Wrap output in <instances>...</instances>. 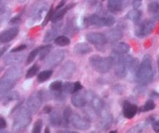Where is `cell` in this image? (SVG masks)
Segmentation results:
<instances>
[{"mask_svg":"<svg viewBox=\"0 0 159 133\" xmlns=\"http://www.w3.org/2000/svg\"><path fill=\"white\" fill-rule=\"evenodd\" d=\"M116 59L113 58L114 62H116V67H115V75L120 79L126 77L127 74V68L125 64L123 62V59L120 55H116Z\"/></svg>","mask_w":159,"mask_h":133,"instance_id":"obj_13","label":"cell"},{"mask_svg":"<svg viewBox=\"0 0 159 133\" xmlns=\"http://www.w3.org/2000/svg\"><path fill=\"white\" fill-rule=\"evenodd\" d=\"M42 127H43V121L41 119H38L36 121V122L34 123V127H33V131L34 133H40L41 132Z\"/></svg>","mask_w":159,"mask_h":133,"instance_id":"obj_38","label":"cell"},{"mask_svg":"<svg viewBox=\"0 0 159 133\" xmlns=\"http://www.w3.org/2000/svg\"><path fill=\"white\" fill-rule=\"evenodd\" d=\"M49 121L53 126H59L61 125L62 122L61 117L59 115L58 112H56V111H54V112L51 111L49 117Z\"/></svg>","mask_w":159,"mask_h":133,"instance_id":"obj_26","label":"cell"},{"mask_svg":"<svg viewBox=\"0 0 159 133\" xmlns=\"http://www.w3.org/2000/svg\"><path fill=\"white\" fill-rule=\"evenodd\" d=\"M62 87L61 81H54L50 84V90L53 92H60Z\"/></svg>","mask_w":159,"mask_h":133,"instance_id":"obj_37","label":"cell"},{"mask_svg":"<svg viewBox=\"0 0 159 133\" xmlns=\"http://www.w3.org/2000/svg\"><path fill=\"white\" fill-rule=\"evenodd\" d=\"M155 108V103L153 100H148L145 102L143 107L140 108V112H147L150 111L154 110Z\"/></svg>","mask_w":159,"mask_h":133,"instance_id":"obj_29","label":"cell"},{"mask_svg":"<svg viewBox=\"0 0 159 133\" xmlns=\"http://www.w3.org/2000/svg\"><path fill=\"white\" fill-rule=\"evenodd\" d=\"M75 6V3H71V4L68 5L66 7L57 9V11H56L55 12H53L52 18H51V20H52L53 23L60 22V20H62V18L64 17V16L66 14V12H68L69 9H71V8L74 7Z\"/></svg>","mask_w":159,"mask_h":133,"instance_id":"obj_19","label":"cell"},{"mask_svg":"<svg viewBox=\"0 0 159 133\" xmlns=\"http://www.w3.org/2000/svg\"><path fill=\"white\" fill-rule=\"evenodd\" d=\"M115 23V19L113 16L104 17V26H112Z\"/></svg>","mask_w":159,"mask_h":133,"instance_id":"obj_39","label":"cell"},{"mask_svg":"<svg viewBox=\"0 0 159 133\" xmlns=\"http://www.w3.org/2000/svg\"><path fill=\"white\" fill-rule=\"evenodd\" d=\"M45 132H50V130L48 128H46V130H45Z\"/></svg>","mask_w":159,"mask_h":133,"instance_id":"obj_55","label":"cell"},{"mask_svg":"<svg viewBox=\"0 0 159 133\" xmlns=\"http://www.w3.org/2000/svg\"><path fill=\"white\" fill-rule=\"evenodd\" d=\"M105 37L107 38V42L110 41L111 43H115L118 41L123 37V32L120 29H112L107 31L105 33Z\"/></svg>","mask_w":159,"mask_h":133,"instance_id":"obj_18","label":"cell"},{"mask_svg":"<svg viewBox=\"0 0 159 133\" xmlns=\"http://www.w3.org/2000/svg\"><path fill=\"white\" fill-rule=\"evenodd\" d=\"M74 51L77 55H86L92 51V48L87 43H79L74 47Z\"/></svg>","mask_w":159,"mask_h":133,"instance_id":"obj_23","label":"cell"},{"mask_svg":"<svg viewBox=\"0 0 159 133\" xmlns=\"http://www.w3.org/2000/svg\"><path fill=\"white\" fill-rule=\"evenodd\" d=\"M87 2H88L90 5H95L96 3H97L98 0H87Z\"/></svg>","mask_w":159,"mask_h":133,"instance_id":"obj_52","label":"cell"},{"mask_svg":"<svg viewBox=\"0 0 159 133\" xmlns=\"http://www.w3.org/2000/svg\"><path fill=\"white\" fill-rule=\"evenodd\" d=\"M132 129H133V130H130L129 132H141L143 129V125H138V126H135V127Z\"/></svg>","mask_w":159,"mask_h":133,"instance_id":"obj_45","label":"cell"},{"mask_svg":"<svg viewBox=\"0 0 159 133\" xmlns=\"http://www.w3.org/2000/svg\"><path fill=\"white\" fill-rule=\"evenodd\" d=\"M102 1H104V0H102Z\"/></svg>","mask_w":159,"mask_h":133,"instance_id":"obj_57","label":"cell"},{"mask_svg":"<svg viewBox=\"0 0 159 133\" xmlns=\"http://www.w3.org/2000/svg\"><path fill=\"white\" fill-rule=\"evenodd\" d=\"M54 26H53V27L51 28L49 31H47L46 34H45L44 38H43V42L45 43L51 41L57 37V34H58L59 25H57V23H54Z\"/></svg>","mask_w":159,"mask_h":133,"instance_id":"obj_22","label":"cell"},{"mask_svg":"<svg viewBox=\"0 0 159 133\" xmlns=\"http://www.w3.org/2000/svg\"><path fill=\"white\" fill-rule=\"evenodd\" d=\"M22 21L21 19V15H17L16 17H12L10 20H9V24L11 25H16V24H20Z\"/></svg>","mask_w":159,"mask_h":133,"instance_id":"obj_42","label":"cell"},{"mask_svg":"<svg viewBox=\"0 0 159 133\" xmlns=\"http://www.w3.org/2000/svg\"><path fill=\"white\" fill-rule=\"evenodd\" d=\"M6 126L7 125H6V120L3 118H2V117H0V130H2V129H6Z\"/></svg>","mask_w":159,"mask_h":133,"instance_id":"obj_48","label":"cell"},{"mask_svg":"<svg viewBox=\"0 0 159 133\" xmlns=\"http://www.w3.org/2000/svg\"><path fill=\"white\" fill-rule=\"evenodd\" d=\"M73 89V83L66 82L65 83H62L61 91L58 93H62V94H68V93H72Z\"/></svg>","mask_w":159,"mask_h":133,"instance_id":"obj_33","label":"cell"},{"mask_svg":"<svg viewBox=\"0 0 159 133\" xmlns=\"http://www.w3.org/2000/svg\"><path fill=\"white\" fill-rule=\"evenodd\" d=\"M25 59V54L18 52H11L4 58V63L7 65H16L23 62Z\"/></svg>","mask_w":159,"mask_h":133,"instance_id":"obj_14","label":"cell"},{"mask_svg":"<svg viewBox=\"0 0 159 133\" xmlns=\"http://www.w3.org/2000/svg\"><path fill=\"white\" fill-rule=\"evenodd\" d=\"M65 3H66V0H61L60 2L57 4V7H56V9H61L62 7H63L65 5Z\"/></svg>","mask_w":159,"mask_h":133,"instance_id":"obj_51","label":"cell"},{"mask_svg":"<svg viewBox=\"0 0 159 133\" xmlns=\"http://www.w3.org/2000/svg\"><path fill=\"white\" fill-rule=\"evenodd\" d=\"M9 48H10V45H6V46L0 48V59H1L3 56V55L6 52V51L9 49Z\"/></svg>","mask_w":159,"mask_h":133,"instance_id":"obj_46","label":"cell"},{"mask_svg":"<svg viewBox=\"0 0 159 133\" xmlns=\"http://www.w3.org/2000/svg\"><path fill=\"white\" fill-rule=\"evenodd\" d=\"M51 48H52V45H48L46 46H41L40 48V53H39V55H40V60H43L47 58V56L48 55V54L51 51Z\"/></svg>","mask_w":159,"mask_h":133,"instance_id":"obj_30","label":"cell"},{"mask_svg":"<svg viewBox=\"0 0 159 133\" xmlns=\"http://www.w3.org/2000/svg\"><path fill=\"white\" fill-rule=\"evenodd\" d=\"M23 73V70L20 67L13 65L8 69L4 74L0 78V101L11 91L19 79H20Z\"/></svg>","mask_w":159,"mask_h":133,"instance_id":"obj_1","label":"cell"},{"mask_svg":"<svg viewBox=\"0 0 159 133\" xmlns=\"http://www.w3.org/2000/svg\"><path fill=\"white\" fill-rule=\"evenodd\" d=\"M55 44L61 47L67 46L70 44V39L66 36H58L55 38Z\"/></svg>","mask_w":159,"mask_h":133,"instance_id":"obj_32","label":"cell"},{"mask_svg":"<svg viewBox=\"0 0 159 133\" xmlns=\"http://www.w3.org/2000/svg\"><path fill=\"white\" fill-rule=\"evenodd\" d=\"M86 39L89 43L96 47H102L107 44V40L105 35L102 33L91 32L86 35Z\"/></svg>","mask_w":159,"mask_h":133,"instance_id":"obj_9","label":"cell"},{"mask_svg":"<svg viewBox=\"0 0 159 133\" xmlns=\"http://www.w3.org/2000/svg\"><path fill=\"white\" fill-rule=\"evenodd\" d=\"M76 70V65L72 61L65 62L60 70V76L64 79H70L72 77Z\"/></svg>","mask_w":159,"mask_h":133,"instance_id":"obj_11","label":"cell"},{"mask_svg":"<svg viewBox=\"0 0 159 133\" xmlns=\"http://www.w3.org/2000/svg\"><path fill=\"white\" fill-rule=\"evenodd\" d=\"M101 119L99 121V127L100 129V130L102 131H107L108 129H110L112 124H113V115H111L109 112H102V113L101 114Z\"/></svg>","mask_w":159,"mask_h":133,"instance_id":"obj_16","label":"cell"},{"mask_svg":"<svg viewBox=\"0 0 159 133\" xmlns=\"http://www.w3.org/2000/svg\"><path fill=\"white\" fill-rule=\"evenodd\" d=\"M26 47L27 46H26V45H20V46L16 47V48H12V49L11 50V52H20V51L26 49Z\"/></svg>","mask_w":159,"mask_h":133,"instance_id":"obj_44","label":"cell"},{"mask_svg":"<svg viewBox=\"0 0 159 133\" xmlns=\"http://www.w3.org/2000/svg\"><path fill=\"white\" fill-rule=\"evenodd\" d=\"M19 34L18 27H12L0 33V45L10 42Z\"/></svg>","mask_w":159,"mask_h":133,"instance_id":"obj_12","label":"cell"},{"mask_svg":"<svg viewBox=\"0 0 159 133\" xmlns=\"http://www.w3.org/2000/svg\"><path fill=\"white\" fill-rule=\"evenodd\" d=\"M155 96L156 97H158V93H156V92L155 91H153L152 93V94H151V97H155Z\"/></svg>","mask_w":159,"mask_h":133,"instance_id":"obj_53","label":"cell"},{"mask_svg":"<svg viewBox=\"0 0 159 133\" xmlns=\"http://www.w3.org/2000/svg\"><path fill=\"white\" fill-rule=\"evenodd\" d=\"M40 48H41V47H38V48H34V50H32V51L30 52V54L28 55L27 56V59H26V65H29L31 62H33V61L36 59V57H37L39 55V53H40Z\"/></svg>","mask_w":159,"mask_h":133,"instance_id":"obj_31","label":"cell"},{"mask_svg":"<svg viewBox=\"0 0 159 133\" xmlns=\"http://www.w3.org/2000/svg\"><path fill=\"white\" fill-rule=\"evenodd\" d=\"M48 11V3L44 0H37L33 3L29 11L27 25L32 26L39 23Z\"/></svg>","mask_w":159,"mask_h":133,"instance_id":"obj_3","label":"cell"},{"mask_svg":"<svg viewBox=\"0 0 159 133\" xmlns=\"http://www.w3.org/2000/svg\"><path fill=\"white\" fill-rule=\"evenodd\" d=\"M53 74L52 70H45L39 73L37 76V81L39 83H44L51 77Z\"/></svg>","mask_w":159,"mask_h":133,"instance_id":"obj_28","label":"cell"},{"mask_svg":"<svg viewBox=\"0 0 159 133\" xmlns=\"http://www.w3.org/2000/svg\"><path fill=\"white\" fill-rule=\"evenodd\" d=\"M141 16H142L141 11H140L138 9H134V8L133 9H131V10H130L127 12L126 17H127V18L128 19V20H131L132 22L136 23L139 21Z\"/></svg>","mask_w":159,"mask_h":133,"instance_id":"obj_25","label":"cell"},{"mask_svg":"<svg viewBox=\"0 0 159 133\" xmlns=\"http://www.w3.org/2000/svg\"><path fill=\"white\" fill-rule=\"evenodd\" d=\"M70 121H71V124L75 129H79V130L85 131L90 128L89 120L85 117H82L78 114L71 115Z\"/></svg>","mask_w":159,"mask_h":133,"instance_id":"obj_8","label":"cell"},{"mask_svg":"<svg viewBox=\"0 0 159 133\" xmlns=\"http://www.w3.org/2000/svg\"><path fill=\"white\" fill-rule=\"evenodd\" d=\"M152 126H153L154 130L156 132H159V121H154L152 122Z\"/></svg>","mask_w":159,"mask_h":133,"instance_id":"obj_49","label":"cell"},{"mask_svg":"<svg viewBox=\"0 0 159 133\" xmlns=\"http://www.w3.org/2000/svg\"><path fill=\"white\" fill-rule=\"evenodd\" d=\"M53 12H54V10H53V8L51 7V8H50L49 10L48 11V13H47V15L45 16L44 20H43V23H42V26H45L47 24H48V22H49L50 20H51V18H52Z\"/></svg>","mask_w":159,"mask_h":133,"instance_id":"obj_40","label":"cell"},{"mask_svg":"<svg viewBox=\"0 0 159 133\" xmlns=\"http://www.w3.org/2000/svg\"><path fill=\"white\" fill-rule=\"evenodd\" d=\"M20 98V93L17 91H9L6 96L3 98V104L4 105H6V104H9L12 101H16V100H18Z\"/></svg>","mask_w":159,"mask_h":133,"instance_id":"obj_27","label":"cell"},{"mask_svg":"<svg viewBox=\"0 0 159 133\" xmlns=\"http://www.w3.org/2000/svg\"><path fill=\"white\" fill-rule=\"evenodd\" d=\"M17 1H18L20 3H23V2H25L26 0H17Z\"/></svg>","mask_w":159,"mask_h":133,"instance_id":"obj_54","label":"cell"},{"mask_svg":"<svg viewBox=\"0 0 159 133\" xmlns=\"http://www.w3.org/2000/svg\"><path fill=\"white\" fill-rule=\"evenodd\" d=\"M124 0H109L108 9L112 12H119L122 9Z\"/></svg>","mask_w":159,"mask_h":133,"instance_id":"obj_24","label":"cell"},{"mask_svg":"<svg viewBox=\"0 0 159 133\" xmlns=\"http://www.w3.org/2000/svg\"><path fill=\"white\" fill-rule=\"evenodd\" d=\"M117 132V131H110V133H116Z\"/></svg>","mask_w":159,"mask_h":133,"instance_id":"obj_56","label":"cell"},{"mask_svg":"<svg viewBox=\"0 0 159 133\" xmlns=\"http://www.w3.org/2000/svg\"><path fill=\"white\" fill-rule=\"evenodd\" d=\"M64 59H65V51L63 50H56L48 58L47 65L51 68H54L60 65Z\"/></svg>","mask_w":159,"mask_h":133,"instance_id":"obj_10","label":"cell"},{"mask_svg":"<svg viewBox=\"0 0 159 133\" xmlns=\"http://www.w3.org/2000/svg\"><path fill=\"white\" fill-rule=\"evenodd\" d=\"M88 101L87 93H82L79 91L73 93V96L71 97V104L75 107H84L86 105Z\"/></svg>","mask_w":159,"mask_h":133,"instance_id":"obj_15","label":"cell"},{"mask_svg":"<svg viewBox=\"0 0 159 133\" xmlns=\"http://www.w3.org/2000/svg\"><path fill=\"white\" fill-rule=\"evenodd\" d=\"M157 18L148 20H144L141 23H138L135 29V35L138 37H144L150 34L155 27V21Z\"/></svg>","mask_w":159,"mask_h":133,"instance_id":"obj_6","label":"cell"},{"mask_svg":"<svg viewBox=\"0 0 159 133\" xmlns=\"http://www.w3.org/2000/svg\"><path fill=\"white\" fill-rule=\"evenodd\" d=\"M129 51H130V46L124 42H120V43L116 44L113 49V54L120 56L127 54Z\"/></svg>","mask_w":159,"mask_h":133,"instance_id":"obj_21","label":"cell"},{"mask_svg":"<svg viewBox=\"0 0 159 133\" xmlns=\"http://www.w3.org/2000/svg\"><path fill=\"white\" fill-rule=\"evenodd\" d=\"M133 6L134 9H138L142 4V0H133Z\"/></svg>","mask_w":159,"mask_h":133,"instance_id":"obj_47","label":"cell"},{"mask_svg":"<svg viewBox=\"0 0 159 133\" xmlns=\"http://www.w3.org/2000/svg\"><path fill=\"white\" fill-rule=\"evenodd\" d=\"M89 101H91L92 107L94 109L96 113L100 115L104 111V104L102 100L94 95H92L91 97L89 98Z\"/></svg>","mask_w":159,"mask_h":133,"instance_id":"obj_20","label":"cell"},{"mask_svg":"<svg viewBox=\"0 0 159 133\" xmlns=\"http://www.w3.org/2000/svg\"><path fill=\"white\" fill-rule=\"evenodd\" d=\"M51 111H52V107L49 105L45 106V107L43 108V112L44 114H50Z\"/></svg>","mask_w":159,"mask_h":133,"instance_id":"obj_50","label":"cell"},{"mask_svg":"<svg viewBox=\"0 0 159 133\" xmlns=\"http://www.w3.org/2000/svg\"><path fill=\"white\" fill-rule=\"evenodd\" d=\"M39 69H40V67H39L38 65L37 64H34L32 67L29 69L26 72V79H30V78H32L38 73Z\"/></svg>","mask_w":159,"mask_h":133,"instance_id":"obj_35","label":"cell"},{"mask_svg":"<svg viewBox=\"0 0 159 133\" xmlns=\"http://www.w3.org/2000/svg\"><path fill=\"white\" fill-rule=\"evenodd\" d=\"M71 115H72V112H71V109L69 107H66V108L64 110L63 112V119L65 121V124H69L70 120H71Z\"/></svg>","mask_w":159,"mask_h":133,"instance_id":"obj_36","label":"cell"},{"mask_svg":"<svg viewBox=\"0 0 159 133\" xmlns=\"http://www.w3.org/2000/svg\"><path fill=\"white\" fill-rule=\"evenodd\" d=\"M89 63L96 72L106 73L110 71L113 66L114 60L113 57H101L95 55L89 58Z\"/></svg>","mask_w":159,"mask_h":133,"instance_id":"obj_5","label":"cell"},{"mask_svg":"<svg viewBox=\"0 0 159 133\" xmlns=\"http://www.w3.org/2000/svg\"><path fill=\"white\" fill-rule=\"evenodd\" d=\"M148 9L149 12H151L152 14L155 15V17H158V13L159 11V4L157 2H152L149 3Z\"/></svg>","mask_w":159,"mask_h":133,"instance_id":"obj_34","label":"cell"},{"mask_svg":"<svg viewBox=\"0 0 159 133\" xmlns=\"http://www.w3.org/2000/svg\"><path fill=\"white\" fill-rule=\"evenodd\" d=\"M137 79L141 85H148L154 79V70L152 66V59L149 55L144 56L141 65L137 72Z\"/></svg>","mask_w":159,"mask_h":133,"instance_id":"obj_2","label":"cell"},{"mask_svg":"<svg viewBox=\"0 0 159 133\" xmlns=\"http://www.w3.org/2000/svg\"><path fill=\"white\" fill-rule=\"evenodd\" d=\"M12 1V0H0V12L9 9L8 6Z\"/></svg>","mask_w":159,"mask_h":133,"instance_id":"obj_41","label":"cell"},{"mask_svg":"<svg viewBox=\"0 0 159 133\" xmlns=\"http://www.w3.org/2000/svg\"><path fill=\"white\" fill-rule=\"evenodd\" d=\"M32 121L31 113L27 108H20L14 117L12 129L13 132H22L28 127Z\"/></svg>","mask_w":159,"mask_h":133,"instance_id":"obj_4","label":"cell"},{"mask_svg":"<svg viewBox=\"0 0 159 133\" xmlns=\"http://www.w3.org/2000/svg\"><path fill=\"white\" fill-rule=\"evenodd\" d=\"M138 106L136 104H131L128 101H125L123 104V115L126 118L131 119L138 113Z\"/></svg>","mask_w":159,"mask_h":133,"instance_id":"obj_17","label":"cell"},{"mask_svg":"<svg viewBox=\"0 0 159 133\" xmlns=\"http://www.w3.org/2000/svg\"><path fill=\"white\" fill-rule=\"evenodd\" d=\"M82 89V85L80 82L73 83L72 93H75V92H78V91H80Z\"/></svg>","mask_w":159,"mask_h":133,"instance_id":"obj_43","label":"cell"},{"mask_svg":"<svg viewBox=\"0 0 159 133\" xmlns=\"http://www.w3.org/2000/svg\"><path fill=\"white\" fill-rule=\"evenodd\" d=\"M43 102V95L42 92L36 91L34 92L28 98L26 101V107L27 110L31 114H34L37 112V111L40 109Z\"/></svg>","mask_w":159,"mask_h":133,"instance_id":"obj_7","label":"cell"}]
</instances>
